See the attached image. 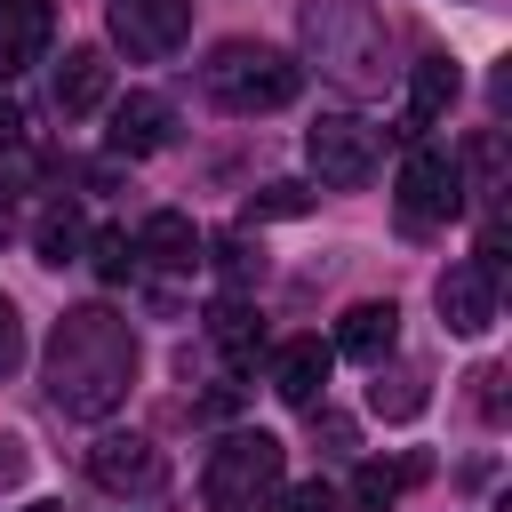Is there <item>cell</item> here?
<instances>
[{"label":"cell","instance_id":"obj_1","mask_svg":"<svg viewBox=\"0 0 512 512\" xmlns=\"http://www.w3.org/2000/svg\"><path fill=\"white\" fill-rule=\"evenodd\" d=\"M136 384V328L112 304H72L48 336V400L80 424L112 416Z\"/></svg>","mask_w":512,"mask_h":512},{"label":"cell","instance_id":"obj_2","mask_svg":"<svg viewBox=\"0 0 512 512\" xmlns=\"http://www.w3.org/2000/svg\"><path fill=\"white\" fill-rule=\"evenodd\" d=\"M304 32V64H320V80H336L344 96H384L392 64V24L368 0H304L296 16Z\"/></svg>","mask_w":512,"mask_h":512},{"label":"cell","instance_id":"obj_3","mask_svg":"<svg viewBox=\"0 0 512 512\" xmlns=\"http://www.w3.org/2000/svg\"><path fill=\"white\" fill-rule=\"evenodd\" d=\"M200 88H208V104H216V112L256 120V112L296 104L304 64H296L288 48H272V40H216V48H208V64H200Z\"/></svg>","mask_w":512,"mask_h":512},{"label":"cell","instance_id":"obj_4","mask_svg":"<svg viewBox=\"0 0 512 512\" xmlns=\"http://www.w3.org/2000/svg\"><path fill=\"white\" fill-rule=\"evenodd\" d=\"M280 488H288V448L272 432H224L200 464L208 512H272Z\"/></svg>","mask_w":512,"mask_h":512},{"label":"cell","instance_id":"obj_5","mask_svg":"<svg viewBox=\"0 0 512 512\" xmlns=\"http://www.w3.org/2000/svg\"><path fill=\"white\" fill-rule=\"evenodd\" d=\"M464 160L456 152H440V144H416L408 160H400V224L408 232H432V224H448V216H464Z\"/></svg>","mask_w":512,"mask_h":512},{"label":"cell","instance_id":"obj_6","mask_svg":"<svg viewBox=\"0 0 512 512\" xmlns=\"http://www.w3.org/2000/svg\"><path fill=\"white\" fill-rule=\"evenodd\" d=\"M376 152H384V136H376L368 120H352V112H328V120L304 128V160H312V176L336 184V192H360V184L376 176Z\"/></svg>","mask_w":512,"mask_h":512},{"label":"cell","instance_id":"obj_7","mask_svg":"<svg viewBox=\"0 0 512 512\" xmlns=\"http://www.w3.org/2000/svg\"><path fill=\"white\" fill-rule=\"evenodd\" d=\"M104 24H112V48H128L136 64H160L184 48L192 0H104Z\"/></svg>","mask_w":512,"mask_h":512},{"label":"cell","instance_id":"obj_8","mask_svg":"<svg viewBox=\"0 0 512 512\" xmlns=\"http://www.w3.org/2000/svg\"><path fill=\"white\" fill-rule=\"evenodd\" d=\"M88 480L128 504V496H152V488L168 480V456H160L144 432H104V440L88 448Z\"/></svg>","mask_w":512,"mask_h":512},{"label":"cell","instance_id":"obj_9","mask_svg":"<svg viewBox=\"0 0 512 512\" xmlns=\"http://www.w3.org/2000/svg\"><path fill=\"white\" fill-rule=\"evenodd\" d=\"M104 144H112L120 160H152V152H168V144H176V104L152 96V88H128V96L112 104Z\"/></svg>","mask_w":512,"mask_h":512},{"label":"cell","instance_id":"obj_10","mask_svg":"<svg viewBox=\"0 0 512 512\" xmlns=\"http://www.w3.org/2000/svg\"><path fill=\"white\" fill-rule=\"evenodd\" d=\"M432 304H440L448 336H488V320H496V280H488V272L464 256V264H448V272H440Z\"/></svg>","mask_w":512,"mask_h":512},{"label":"cell","instance_id":"obj_11","mask_svg":"<svg viewBox=\"0 0 512 512\" xmlns=\"http://www.w3.org/2000/svg\"><path fill=\"white\" fill-rule=\"evenodd\" d=\"M48 32H56V0H0V88L40 64Z\"/></svg>","mask_w":512,"mask_h":512},{"label":"cell","instance_id":"obj_12","mask_svg":"<svg viewBox=\"0 0 512 512\" xmlns=\"http://www.w3.org/2000/svg\"><path fill=\"white\" fill-rule=\"evenodd\" d=\"M136 264H152V272H192V264H200V224H192L184 208H152V216L136 224Z\"/></svg>","mask_w":512,"mask_h":512},{"label":"cell","instance_id":"obj_13","mask_svg":"<svg viewBox=\"0 0 512 512\" xmlns=\"http://www.w3.org/2000/svg\"><path fill=\"white\" fill-rule=\"evenodd\" d=\"M392 344H400V304L392 296H368V304H352L344 320H336V344L328 352H344V360H392Z\"/></svg>","mask_w":512,"mask_h":512},{"label":"cell","instance_id":"obj_14","mask_svg":"<svg viewBox=\"0 0 512 512\" xmlns=\"http://www.w3.org/2000/svg\"><path fill=\"white\" fill-rule=\"evenodd\" d=\"M328 368H336V352H328L320 336H296V344H280V352H272V392H280L288 408H320Z\"/></svg>","mask_w":512,"mask_h":512},{"label":"cell","instance_id":"obj_15","mask_svg":"<svg viewBox=\"0 0 512 512\" xmlns=\"http://www.w3.org/2000/svg\"><path fill=\"white\" fill-rule=\"evenodd\" d=\"M104 96H112V64H104V48H64V64H56V112L80 120V112H96Z\"/></svg>","mask_w":512,"mask_h":512},{"label":"cell","instance_id":"obj_16","mask_svg":"<svg viewBox=\"0 0 512 512\" xmlns=\"http://www.w3.org/2000/svg\"><path fill=\"white\" fill-rule=\"evenodd\" d=\"M464 96V72L448 64V56H424L416 72H408V128H424V120H440L448 104Z\"/></svg>","mask_w":512,"mask_h":512},{"label":"cell","instance_id":"obj_17","mask_svg":"<svg viewBox=\"0 0 512 512\" xmlns=\"http://www.w3.org/2000/svg\"><path fill=\"white\" fill-rule=\"evenodd\" d=\"M208 336H216V352H224L232 368H256V360H264V320H256L240 296H224V304L208 312Z\"/></svg>","mask_w":512,"mask_h":512},{"label":"cell","instance_id":"obj_18","mask_svg":"<svg viewBox=\"0 0 512 512\" xmlns=\"http://www.w3.org/2000/svg\"><path fill=\"white\" fill-rule=\"evenodd\" d=\"M368 408H376L384 424H408V416H424V376H416V368H384V360H376Z\"/></svg>","mask_w":512,"mask_h":512},{"label":"cell","instance_id":"obj_19","mask_svg":"<svg viewBox=\"0 0 512 512\" xmlns=\"http://www.w3.org/2000/svg\"><path fill=\"white\" fill-rule=\"evenodd\" d=\"M408 480H424V456H408V464H360V472H352V504H360V512H384Z\"/></svg>","mask_w":512,"mask_h":512},{"label":"cell","instance_id":"obj_20","mask_svg":"<svg viewBox=\"0 0 512 512\" xmlns=\"http://www.w3.org/2000/svg\"><path fill=\"white\" fill-rule=\"evenodd\" d=\"M32 248H40V264H72V256L88 248V224H80L72 208H48L40 232H32Z\"/></svg>","mask_w":512,"mask_h":512},{"label":"cell","instance_id":"obj_21","mask_svg":"<svg viewBox=\"0 0 512 512\" xmlns=\"http://www.w3.org/2000/svg\"><path fill=\"white\" fill-rule=\"evenodd\" d=\"M304 208H312L304 184H264V192L248 200V224H264V216H304Z\"/></svg>","mask_w":512,"mask_h":512},{"label":"cell","instance_id":"obj_22","mask_svg":"<svg viewBox=\"0 0 512 512\" xmlns=\"http://www.w3.org/2000/svg\"><path fill=\"white\" fill-rule=\"evenodd\" d=\"M88 256H96V272H104V280H128V272H136V240H128V232H96V240H88Z\"/></svg>","mask_w":512,"mask_h":512},{"label":"cell","instance_id":"obj_23","mask_svg":"<svg viewBox=\"0 0 512 512\" xmlns=\"http://www.w3.org/2000/svg\"><path fill=\"white\" fill-rule=\"evenodd\" d=\"M216 272H224V280H232V288H248V280H264V248H248V240H240V232H232V240H224V248H216Z\"/></svg>","mask_w":512,"mask_h":512},{"label":"cell","instance_id":"obj_24","mask_svg":"<svg viewBox=\"0 0 512 512\" xmlns=\"http://www.w3.org/2000/svg\"><path fill=\"white\" fill-rule=\"evenodd\" d=\"M24 368V312H16V296L0 288V376H16Z\"/></svg>","mask_w":512,"mask_h":512},{"label":"cell","instance_id":"obj_25","mask_svg":"<svg viewBox=\"0 0 512 512\" xmlns=\"http://www.w3.org/2000/svg\"><path fill=\"white\" fill-rule=\"evenodd\" d=\"M280 512H344V496L328 480H304V488H280Z\"/></svg>","mask_w":512,"mask_h":512},{"label":"cell","instance_id":"obj_26","mask_svg":"<svg viewBox=\"0 0 512 512\" xmlns=\"http://www.w3.org/2000/svg\"><path fill=\"white\" fill-rule=\"evenodd\" d=\"M472 384H480V392H472V400H480V416L496 424V416H504V368H480Z\"/></svg>","mask_w":512,"mask_h":512},{"label":"cell","instance_id":"obj_27","mask_svg":"<svg viewBox=\"0 0 512 512\" xmlns=\"http://www.w3.org/2000/svg\"><path fill=\"white\" fill-rule=\"evenodd\" d=\"M16 144H24V112L0 96V152H16Z\"/></svg>","mask_w":512,"mask_h":512},{"label":"cell","instance_id":"obj_28","mask_svg":"<svg viewBox=\"0 0 512 512\" xmlns=\"http://www.w3.org/2000/svg\"><path fill=\"white\" fill-rule=\"evenodd\" d=\"M24 472V440H0V480H16Z\"/></svg>","mask_w":512,"mask_h":512},{"label":"cell","instance_id":"obj_29","mask_svg":"<svg viewBox=\"0 0 512 512\" xmlns=\"http://www.w3.org/2000/svg\"><path fill=\"white\" fill-rule=\"evenodd\" d=\"M32 512H64V504H32Z\"/></svg>","mask_w":512,"mask_h":512},{"label":"cell","instance_id":"obj_30","mask_svg":"<svg viewBox=\"0 0 512 512\" xmlns=\"http://www.w3.org/2000/svg\"><path fill=\"white\" fill-rule=\"evenodd\" d=\"M120 512H136V504H120Z\"/></svg>","mask_w":512,"mask_h":512}]
</instances>
